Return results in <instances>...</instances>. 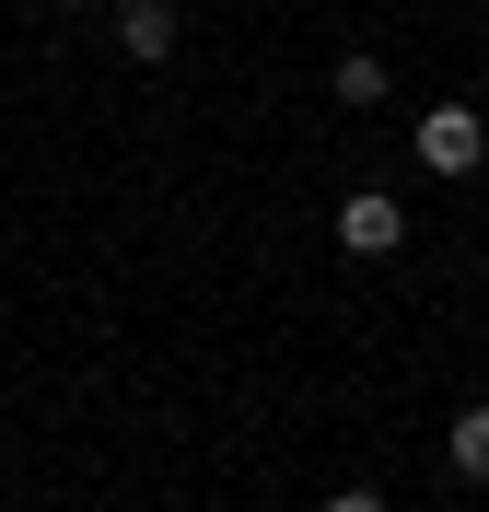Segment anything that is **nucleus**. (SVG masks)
<instances>
[{
    "mask_svg": "<svg viewBox=\"0 0 489 512\" xmlns=\"http://www.w3.org/2000/svg\"><path fill=\"white\" fill-rule=\"evenodd\" d=\"M408 140H420L431 175H478V163H489V117H478V105H431Z\"/></svg>",
    "mask_w": 489,
    "mask_h": 512,
    "instance_id": "1",
    "label": "nucleus"
},
{
    "mask_svg": "<svg viewBox=\"0 0 489 512\" xmlns=\"http://www.w3.org/2000/svg\"><path fill=\"white\" fill-rule=\"evenodd\" d=\"M338 245H350V256H396V245H408V210H396L385 187L338 198Z\"/></svg>",
    "mask_w": 489,
    "mask_h": 512,
    "instance_id": "2",
    "label": "nucleus"
},
{
    "mask_svg": "<svg viewBox=\"0 0 489 512\" xmlns=\"http://www.w3.org/2000/svg\"><path fill=\"white\" fill-rule=\"evenodd\" d=\"M117 47L129 59H163L175 47V0H117Z\"/></svg>",
    "mask_w": 489,
    "mask_h": 512,
    "instance_id": "3",
    "label": "nucleus"
},
{
    "mask_svg": "<svg viewBox=\"0 0 489 512\" xmlns=\"http://www.w3.org/2000/svg\"><path fill=\"white\" fill-rule=\"evenodd\" d=\"M338 105H385V59H373V47L338 59Z\"/></svg>",
    "mask_w": 489,
    "mask_h": 512,
    "instance_id": "4",
    "label": "nucleus"
},
{
    "mask_svg": "<svg viewBox=\"0 0 489 512\" xmlns=\"http://www.w3.org/2000/svg\"><path fill=\"white\" fill-rule=\"evenodd\" d=\"M455 478H478V489H489V408H466V419H455Z\"/></svg>",
    "mask_w": 489,
    "mask_h": 512,
    "instance_id": "5",
    "label": "nucleus"
},
{
    "mask_svg": "<svg viewBox=\"0 0 489 512\" xmlns=\"http://www.w3.org/2000/svg\"><path fill=\"white\" fill-rule=\"evenodd\" d=\"M326 512H385V489H326Z\"/></svg>",
    "mask_w": 489,
    "mask_h": 512,
    "instance_id": "6",
    "label": "nucleus"
},
{
    "mask_svg": "<svg viewBox=\"0 0 489 512\" xmlns=\"http://www.w3.org/2000/svg\"><path fill=\"white\" fill-rule=\"evenodd\" d=\"M59 12H94V0H59Z\"/></svg>",
    "mask_w": 489,
    "mask_h": 512,
    "instance_id": "7",
    "label": "nucleus"
}]
</instances>
